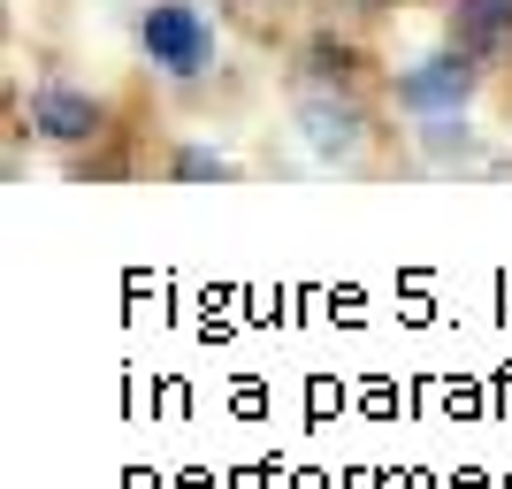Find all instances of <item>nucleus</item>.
I'll list each match as a JSON object with an SVG mask.
<instances>
[{
    "label": "nucleus",
    "instance_id": "nucleus-1",
    "mask_svg": "<svg viewBox=\"0 0 512 489\" xmlns=\"http://www.w3.org/2000/svg\"><path fill=\"white\" fill-rule=\"evenodd\" d=\"M138 46H146L153 69H169V77H199L214 62V23L184 0H153L146 16H138Z\"/></svg>",
    "mask_w": 512,
    "mask_h": 489
},
{
    "label": "nucleus",
    "instance_id": "nucleus-2",
    "mask_svg": "<svg viewBox=\"0 0 512 489\" xmlns=\"http://www.w3.org/2000/svg\"><path fill=\"white\" fill-rule=\"evenodd\" d=\"M474 62H482V54H467V46L451 39L444 54H428V62H413L406 77H398V107H406L413 123H421V115H467Z\"/></svg>",
    "mask_w": 512,
    "mask_h": 489
},
{
    "label": "nucleus",
    "instance_id": "nucleus-3",
    "mask_svg": "<svg viewBox=\"0 0 512 489\" xmlns=\"http://www.w3.org/2000/svg\"><path fill=\"white\" fill-rule=\"evenodd\" d=\"M299 130H306V153L314 161H337V169H352L367 153V115L360 100H344V92H299Z\"/></svg>",
    "mask_w": 512,
    "mask_h": 489
},
{
    "label": "nucleus",
    "instance_id": "nucleus-4",
    "mask_svg": "<svg viewBox=\"0 0 512 489\" xmlns=\"http://www.w3.org/2000/svg\"><path fill=\"white\" fill-rule=\"evenodd\" d=\"M100 100L77 85H62V77H46L31 100H23V130L31 138H54V146H85V138H100Z\"/></svg>",
    "mask_w": 512,
    "mask_h": 489
},
{
    "label": "nucleus",
    "instance_id": "nucleus-5",
    "mask_svg": "<svg viewBox=\"0 0 512 489\" xmlns=\"http://www.w3.org/2000/svg\"><path fill=\"white\" fill-rule=\"evenodd\" d=\"M413 146H421L428 169H467V161H482V138H474L467 115H421Z\"/></svg>",
    "mask_w": 512,
    "mask_h": 489
},
{
    "label": "nucleus",
    "instance_id": "nucleus-6",
    "mask_svg": "<svg viewBox=\"0 0 512 489\" xmlns=\"http://www.w3.org/2000/svg\"><path fill=\"white\" fill-rule=\"evenodd\" d=\"M451 39L467 54H505L512 46V0H459L451 8Z\"/></svg>",
    "mask_w": 512,
    "mask_h": 489
},
{
    "label": "nucleus",
    "instance_id": "nucleus-7",
    "mask_svg": "<svg viewBox=\"0 0 512 489\" xmlns=\"http://www.w3.org/2000/svg\"><path fill=\"white\" fill-rule=\"evenodd\" d=\"M176 176H192V184H207V176H214V184H222V176H230V161H222V153H207V146H184V153H176Z\"/></svg>",
    "mask_w": 512,
    "mask_h": 489
}]
</instances>
